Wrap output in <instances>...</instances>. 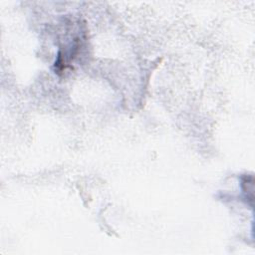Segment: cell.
Returning a JSON list of instances; mask_svg holds the SVG:
<instances>
[{"instance_id": "cell-1", "label": "cell", "mask_w": 255, "mask_h": 255, "mask_svg": "<svg viewBox=\"0 0 255 255\" xmlns=\"http://www.w3.org/2000/svg\"><path fill=\"white\" fill-rule=\"evenodd\" d=\"M241 188L244 193L247 204L253 207V190H254V178L251 174H244L241 177Z\"/></svg>"}]
</instances>
